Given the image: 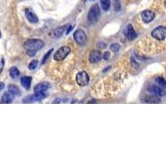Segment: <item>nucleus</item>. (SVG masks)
<instances>
[{
    "mask_svg": "<svg viewBox=\"0 0 166 166\" xmlns=\"http://www.w3.org/2000/svg\"><path fill=\"white\" fill-rule=\"evenodd\" d=\"M102 57L105 59V60H108L110 58V53L109 52H105L104 54L102 55Z\"/></svg>",
    "mask_w": 166,
    "mask_h": 166,
    "instance_id": "nucleus-26",
    "label": "nucleus"
},
{
    "mask_svg": "<svg viewBox=\"0 0 166 166\" xmlns=\"http://www.w3.org/2000/svg\"><path fill=\"white\" fill-rule=\"evenodd\" d=\"M25 15H26L27 19L30 23H37L38 22V18H37V16L34 13H33L31 10L26 9V10H25Z\"/></svg>",
    "mask_w": 166,
    "mask_h": 166,
    "instance_id": "nucleus-13",
    "label": "nucleus"
},
{
    "mask_svg": "<svg viewBox=\"0 0 166 166\" xmlns=\"http://www.w3.org/2000/svg\"><path fill=\"white\" fill-rule=\"evenodd\" d=\"M60 101H61L60 99H57V100H55V101H53V103H57V102H60Z\"/></svg>",
    "mask_w": 166,
    "mask_h": 166,
    "instance_id": "nucleus-30",
    "label": "nucleus"
},
{
    "mask_svg": "<svg viewBox=\"0 0 166 166\" xmlns=\"http://www.w3.org/2000/svg\"><path fill=\"white\" fill-rule=\"evenodd\" d=\"M105 44H104V43H103V44H101V43H100V44H98V47L101 48H103V47H105Z\"/></svg>",
    "mask_w": 166,
    "mask_h": 166,
    "instance_id": "nucleus-28",
    "label": "nucleus"
},
{
    "mask_svg": "<svg viewBox=\"0 0 166 166\" xmlns=\"http://www.w3.org/2000/svg\"><path fill=\"white\" fill-rule=\"evenodd\" d=\"M156 82L159 84V87H161L162 88H166V81L163 77H157L156 78Z\"/></svg>",
    "mask_w": 166,
    "mask_h": 166,
    "instance_id": "nucleus-21",
    "label": "nucleus"
},
{
    "mask_svg": "<svg viewBox=\"0 0 166 166\" xmlns=\"http://www.w3.org/2000/svg\"><path fill=\"white\" fill-rule=\"evenodd\" d=\"M5 87V85H4V83H3V82H0V91H2L3 88Z\"/></svg>",
    "mask_w": 166,
    "mask_h": 166,
    "instance_id": "nucleus-27",
    "label": "nucleus"
},
{
    "mask_svg": "<svg viewBox=\"0 0 166 166\" xmlns=\"http://www.w3.org/2000/svg\"><path fill=\"white\" fill-rule=\"evenodd\" d=\"M20 82H21V85L27 90L30 88V86H31L32 77H23L20 79Z\"/></svg>",
    "mask_w": 166,
    "mask_h": 166,
    "instance_id": "nucleus-15",
    "label": "nucleus"
},
{
    "mask_svg": "<svg viewBox=\"0 0 166 166\" xmlns=\"http://www.w3.org/2000/svg\"><path fill=\"white\" fill-rule=\"evenodd\" d=\"M43 42L40 39H28L24 43V48L27 51L37 52L43 47Z\"/></svg>",
    "mask_w": 166,
    "mask_h": 166,
    "instance_id": "nucleus-1",
    "label": "nucleus"
},
{
    "mask_svg": "<svg viewBox=\"0 0 166 166\" xmlns=\"http://www.w3.org/2000/svg\"><path fill=\"white\" fill-rule=\"evenodd\" d=\"M124 33H125V37H126L128 40H134V39L136 38V37H137V33H135V29L133 28V27H132L131 24H129L128 26L126 27V28H125Z\"/></svg>",
    "mask_w": 166,
    "mask_h": 166,
    "instance_id": "nucleus-8",
    "label": "nucleus"
},
{
    "mask_svg": "<svg viewBox=\"0 0 166 166\" xmlns=\"http://www.w3.org/2000/svg\"><path fill=\"white\" fill-rule=\"evenodd\" d=\"M101 57L102 55L99 51H92L89 55V61L91 63H96L101 59Z\"/></svg>",
    "mask_w": 166,
    "mask_h": 166,
    "instance_id": "nucleus-11",
    "label": "nucleus"
},
{
    "mask_svg": "<svg viewBox=\"0 0 166 166\" xmlns=\"http://www.w3.org/2000/svg\"><path fill=\"white\" fill-rule=\"evenodd\" d=\"M76 81L79 86L84 87V86H87L89 83L90 77L86 71H80L76 77Z\"/></svg>",
    "mask_w": 166,
    "mask_h": 166,
    "instance_id": "nucleus-5",
    "label": "nucleus"
},
{
    "mask_svg": "<svg viewBox=\"0 0 166 166\" xmlns=\"http://www.w3.org/2000/svg\"><path fill=\"white\" fill-rule=\"evenodd\" d=\"M8 90H9V91H10L11 93H13L14 96L20 95V90L15 85H9V87H8Z\"/></svg>",
    "mask_w": 166,
    "mask_h": 166,
    "instance_id": "nucleus-19",
    "label": "nucleus"
},
{
    "mask_svg": "<svg viewBox=\"0 0 166 166\" xmlns=\"http://www.w3.org/2000/svg\"><path fill=\"white\" fill-rule=\"evenodd\" d=\"M151 36L157 39L159 41H163L166 38V27L164 26L157 27L156 28H155L152 33H151Z\"/></svg>",
    "mask_w": 166,
    "mask_h": 166,
    "instance_id": "nucleus-4",
    "label": "nucleus"
},
{
    "mask_svg": "<svg viewBox=\"0 0 166 166\" xmlns=\"http://www.w3.org/2000/svg\"><path fill=\"white\" fill-rule=\"evenodd\" d=\"M37 64H38V61H37V60H33V61H32L29 63L28 68L30 70H35L36 68H37Z\"/></svg>",
    "mask_w": 166,
    "mask_h": 166,
    "instance_id": "nucleus-22",
    "label": "nucleus"
},
{
    "mask_svg": "<svg viewBox=\"0 0 166 166\" xmlns=\"http://www.w3.org/2000/svg\"><path fill=\"white\" fill-rule=\"evenodd\" d=\"M13 99H14V95L11 93L10 91H8L3 94V96L1 99V102L2 103H10L13 101Z\"/></svg>",
    "mask_w": 166,
    "mask_h": 166,
    "instance_id": "nucleus-14",
    "label": "nucleus"
},
{
    "mask_svg": "<svg viewBox=\"0 0 166 166\" xmlns=\"http://www.w3.org/2000/svg\"><path fill=\"white\" fill-rule=\"evenodd\" d=\"M0 37H1V33H0Z\"/></svg>",
    "mask_w": 166,
    "mask_h": 166,
    "instance_id": "nucleus-32",
    "label": "nucleus"
},
{
    "mask_svg": "<svg viewBox=\"0 0 166 166\" xmlns=\"http://www.w3.org/2000/svg\"><path fill=\"white\" fill-rule=\"evenodd\" d=\"M101 15V9L98 4H94L88 13V20L91 23H96Z\"/></svg>",
    "mask_w": 166,
    "mask_h": 166,
    "instance_id": "nucleus-2",
    "label": "nucleus"
},
{
    "mask_svg": "<svg viewBox=\"0 0 166 166\" xmlns=\"http://www.w3.org/2000/svg\"><path fill=\"white\" fill-rule=\"evenodd\" d=\"M101 6L104 11H108L111 7V0H101Z\"/></svg>",
    "mask_w": 166,
    "mask_h": 166,
    "instance_id": "nucleus-20",
    "label": "nucleus"
},
{
    "mask_svg": "<svg viewBox=\"0 0 166 166\" xmlns=\"http://www.w3.org/2000/svg\"><path fill=\"white\" fill-rule=\"evenodd\" d=\"M65 28H66V26L58 27H57V28L53 31V37H60L63 34V33H64V31H65Z\"/></svg>",
    "mask_w": 166,
    "mask_h": 166,
    "instance_id": "nucleus-17",
    "label": "nucleus"
},
{
    "mask_svg": "<svg viewBox=\"0 0 166 166\" xmlns=\"http://www.w3.org/2000/svg\"><path fill=\"white\" fill-rule=\"evenodd\" d=\"M19 74H20L19 73V71H18L17 67H13L10 68V70H9V75H10V77L13 79L17 78L18 76H19Z\"/></svg>",
    "mask_w": 166,
    "mask_h": 166,
    "instance_id": "nucleus-18",
    "label": "nucleus"
},
{
    "mask_svg": "<svg viewBox=\"0 0 166 166\" xmlns=\"http://www.w3.org/2000/svg\"><path fill=\"white\" fill-rule=\"evenodd\" d=\"M148 91L150 93L154 94L155 96H159V97L164 96L165 95V91L162 87H159L157 86H150L148 88Z\"/></svg>",
    "mask_w": 166,
    "mask_h": 166,
    "instance_id": "nucleus-9",
    "label": "nucleus"
},
{
    "mask_svg": "<svg viewBox=\"0 0 166 166\" xmlns=\"http://www.w3.org/2000/svg\"><path fill=\"white\" fill-rule=\"evenodd\" d=\"M44 97H45L44 92H37V93H35L34 95H32V96H28L25 97L23 100V103H31V102H33V101H40V100L43 99Z\"/></svg>",
    "mask_w": 166,
    "mask_h": 166,
    "instance_id": "nucleus-7",
    "label": "nucleus"
},
{
    "mask_svg": "<svg viewBox=\"0 0 166 166\" xmlns=\"http://www.w3.org/2000/svg\"><path fill=\"white\" fill-rule=\"evenodd\" d=\"M53 49H50V50H49V52H47V53L46 54H45V55H44L43 58L42 59V64H44V63L46 62V61L47 60V58L49 57V56L51 55V53H53Z\"/></svg>",
    "mask_w": 166,
    "mask_h": 166,
    "instance_id": "nucleus-24",
    "label": "nucleus"
},
{
    "mask_svg": "<svg viewBox=\"0 0 166 166\" xmlns=\"http://www.w3.org/2000/svg\"><path fill=\"white\" fill-rule=\"evenodd\" d=\"M3 67H4V59L2 58V59L0 60V74H1L2 71L3 69Z\"/></svg>",
    "mask_w": 166,
    "mask_h": 166,
    "instance_id": "nucleus-25",
    "label": "nucleus"
},
{
    "mask_svg": "<svg viewBox=\"0 0 166 166\" xmlns=\"http://www.w3.org/2000/svg\"><path fill=\"white\" fill-rule=\"evenodd\" d=\"M50 88V84L48 82H41L38 83L37 85H36L34 87V92L37 93V92H44L47 90H48Z\"/></svg>",
    "mask_w": 166,
    "mask_h": 166,
    "instance_id": "nucleus-12",
    "label": "nucleus"
},
{
    "mask_svg": "<svg viewBox=\"0 0 166 166\" xmlns=\"http://www.w3.org/2000/svg\"><path fill=\"white\" fill-rule=\"evenodd\" d=\"M71 29H72V27L71 26H70L69 27H68V29L67 30V34H68V33H70L71 31Z\"/></svg>",
    "mask_w": 166,
    "mask_h": 166,
    "instance_id": "nucleus-29",
    "label": "nucleus"
},
{
    "mask_svg": "<svg viewBox=\"0 0 166 166\" xmlns=\"http://www.w3.org/2000/svg\"><path fill=\"white\" fill-rule=\"evenodd\" d=\"M74 40L80 45H84L87 42V35L86 33L82 30V29H77L75 33H74Z\"/></svg>",
    "mask_w": 166,
    "mask_h": 166,
    "instance_id": "nucleus-6",
    "label": "nucleus"
},
{
    "mask_svg": "<svg viewBox=\"0 0 166 166\" xmlns=\"http://www.w3.org/2000/svg\"><path fill=\"white\" fill-rule=\"evenodd\" d=\"M142 101L145 103H159V102H161V100L158 96H145Z\"/></svg>",
    "mask_w": 166,
    "mask_h": 166,
    "instance_id": "nucleus-16",
    "label": "nucleus"
},
{
    "mask_svg": "<svg viewBox=\"0 0 166 166\" xmlns=\"http://www.w3.org/2000/svg\"><path fill=\"white\" fill-rule=\"evenodd\" d=\"M70 52L71 49L69 47H67V46L61 47V48H59L57 50V52L55 53V55H54V60L57 61L64 60L68 56V54L70 53Z\"/></svg>",
    "mask_w": 166,
    "mask_h": 166,
    "instance_id": "nucleus-3",
    "label": "nucleus"
},
{
    "mask_svg": "<svg viewBox=\"0 0 166 166\" xmlns=\"http://www.w3.org/2000/svg\"><path fill=\"white\" fill-rule=\"evenodd\" d=\"M141 18H142V20H143L144 23H150L155 18V13L152 11L145 10L141 13Z\"/></svg>",
    "mask_w": 166,
    "mask_h": 166,
    "instance_id": "nucleus-10",
    "label": "nucleus"
},
{
    "mask_svg": "<svg viewBox=\"0 0 166 166\" xmlns=\"http://www.w3.org/2000/svg\"><path fill=\"white\" fill-rule=\"evenodd\" d=\"M120 47H121V46L119 45L118 43H113L111 45V50L114 52V53H117L119 50H120Z\"/></svg>",
    "mask_w": 166,
    "mask_h": 166,
    "instance_id": "nucleus-23",
    "label": "nucleus"
},
{
    "mask_svg": "<svg viewBox=\"0 0 166 166\" xmlns=\"http://www.w3.org/2000/svg\"><path fill=\"white\" fill-rule=\"evenodd\" d=\"M165 6H166V0H165Z\"/></svg>",
    "mask_w": 166,
    "mask_h": 166,
    "instance_id": "nucleus-31",
    "label": "nucleus"
}]
</instances>
